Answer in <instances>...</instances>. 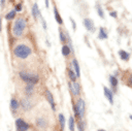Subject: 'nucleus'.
<instances>
[{"mask_svg":"<svg viewBox=\"0 0 132 131\" xmlns=\"http://www.w3.org/2000/svg\"><path fill=\"white\" fill-rule=\"evenodd\" d=\"M12 53H13L14 57L25 60L28 57H30V55L32 54V48L25 43H18L12 48Z\"/></svg>","mask_w":132,"mask_h":131,"instance_id":"nucleus-1","label":"nucleus"},{"mask_svg":"<svg viewBox=\"0 0 132 131\" xmlns=\"http://www.w3.org/2000/svg\"><path fill=\"white\" fill-rule=\"evenodd\" d=\"M26 26H27V22L24 18H18L15 19V21L13 22L12 24V27H11V32H12V35L14 37H21L26 29Z\"/></svg>","mask_w":132,"mask_h":131,"instance_id":"nucleus-2","label":"nucleus"},{"mask_svg":"<svg viewBox=\"0 0 132 131\" xmlns=\"http://www.w3.org/2000/svg\"><path fill=\"white\" fill-rule=\"evenodd\" d=\"M19 76L23 81H25L27 84L35 85V84H37L39 81V75L37 73L27 72V71H20L19 72Z\"/></svg>","mask_w":132,"mask_h":131,"instance_id":"nucleus-3","label":"nucleus"},{"mask_svg":"<svg viewBox=\"0 0 132 131\" xmlns=\"http://www.w3.org/2000/svg\"><path fill=\"white\" fill-rule=\"evenodd\" d=\"M15 124V129L16 131H28L30 128V125L22 118H18L14 122Z\"/></svg>","mask_w":132,"mask_h":131,"instance_id":"nucleus-4","label":"nucleus"},{"mask_svg":"<svg viewBox=\"0 0 132 131\" xmlns=\"http://www.w3.org/2000/svg\"><path fill=\"white\" fill-rule=\"evenodd\" d=\"M33 106H34L33 105V102H32V100L29 97H24L20 101V107H22V109L25 110V111L31 110L33 108Z\"/></svg>","mask_w":132,"mask_h":131,"instance_id":"nucleus-5","label":"nucleus"},{"mask_svg":"<svg viewBox=\"0 0 132 131\" xmlns=\"http://www.w3.org/2000/svg\"><path fill=\"white\" fill-rule=\"evenodd\" d=\"M35 125H36V127H38L39 129L45 130V129L48 127V121H47L46 118H44V117L41 116V117H38V118L35 119Z\"/></svg>","mask_w":132,"mask_h":131,"instance_id":"nucleus-6","label":"nucleus"},{"mask_svg":"<svg viewBox=\"0 0 132 131\" xmlns=\"http://www.w3.org/2000/svg\"><path fill=\"white\" fill-rule=\"evenodd\" d=\"M84 26H85V28L89 31V32H95V25H94V22L91 20V19H89V18H86V19H84Z\"/></svg>","mask_w":132,"mask_h":131,"instance_id":"nucleus-7","label":"nucleus"},{"mask_svg":"<svg viewBox=\"0 0 132 131\" xmlns=\"http://www.w3.org/2000/svg\"><path fill=\"white\" fill-rule=\"evenodd\" d=\"M45 97H46V99H47L52 109L55 111L56 110V103H55V100H54V96H53V94L51 93L50 90H45Z\"/></svg>","mask_w":132,"mask_h":131,"instance_id":"nucleus-8","label":"nucleus"},{"mask_svg":"<svg viewBox=\"0 0 132 131\" xmlns=\"http://www.w3.org/2000/svg\"><path fill=\"white\" fill-rule=\"evenodd\" d=\"M76 105H77V108L79 110L80 118H82L85 116V109H86V103H85L84 99L82 98H78V100L76 102Z\"/></svg>","mask_w":132,"mask_h":131,"instance_id":"nucleus-9","label":"nucleus"},{"mask_svg":"<svg viewBox=\"0 0 132 131\" xmlns=\"http://www.w3.org/2000/svg\"><path fill=\"white\" fill-rule=\"evenodd\" d=\"M103 92H104V95H105V97H106V99L108 100V102L110 103V104H113V94H112V92L110 91V89H108L107 87H103Z\"/></svg>","mask_w":132,"mask_h":131,"instance_id":"nucleus-10","label":"nucleus"},{"mask_svg":"<svg viewBox=\"0 0 132 131\" xmlns=\"http://www.w3.org/2000/svg\"><path fill=\"white\" fill-rule=\"evenodd\" d=\"M109 83H110V86L112 88V92L116 93L117 90H118V85H119V80L117 78V76L114 75H109Z\"/></svg>","mask_w":132,"mask_h":131,"instance_id":"nucleus-11","label":"nucleus"},{"mask_svg":"<svg viewBox=\"0 0 132 131\" xmlns=\"http://www.w3.org/2000/svg\"><path fill=\"white\" fill-rule=\"evenodd\" d=\"M9 106H10V109L12 110V112H15L20 108V101H18L15 98H11L10 102H9Z\"/></svg>","mask_w":132,"mask_h":131,"instance_id":"nucleus-12","label":"nucleus"},{"mask_svg":"<svg viewBox=\"0 0 132 131\" xmlns=\"http://www.w3.org/2000/svg\"><path fill=\"white\" fill-rule=\"evenodd\" d=\"M40 14L41 13H40V10H39V7H38L37 3H34L33 6H32V17H33V19L36 21L39 18Z\"/></svg>","mask_w":132,"mask_h":131,"instance_id":"nucleus-13","label":"nucleus"},{"mask_svg":"<svg viewBox=\"0 0 132 131\" xmlns=\"http://www.w3.org/2000/svg\"><path fill=\"white\" fill-rule=\"evenodd\" d=\"M72 65H73V68H74L73 71H74L76 77H79L80 76V68H79V64H78V62L75 58L72 60Z\"/></svg>","mask_w":132,"mask_h":131,"instance_id":"nucleus-14","label":"nucleus"},{"mask_svg":"<svg viewBox=\"0 0 132 131\" xmlns=\"http://www.w3.org/2000/svg\"><path fill=\"white\" fill-rule=\"evenodd\" d=\"M108 37V34L106 32V29L104 27H100L99 28V33H98V38L101 39H106Z\"/></svg>","mask_w":132,"mask_h":131,"instance_id":"nucleus-15","label":"nucleus"},{"mask_svg":"<svg viewBox=\"0 0 132 131\" xmlns=\"http://www.w3.org/2000/svg\"><path fill=\"white\" fill-rule=\"evenodd\" d=\"M54 17H55L56 22L59 25H63V20H62V18H61V15H60V13H59V11H58L56 6H54Z\"/></svg>","mask_w":132,"mask_h":131,"instance_id":"nucleus-16","label":"nucleus"},{"mask_svg":"<svg viewBox=\"0 0 132 131\" xmlns=\"http://www.w3.org/2000/svg\"><path fill=\"white\" fill-rule=\"evenodd\" d=\"M119 56H120L121 60H123V61H128L130 59V54L128 52L124 51V50H120L119 51Z\"/></svg>","mask_w":132,"mask_h":131,"instance_id":"nucleus-17","label":"nucleus"},{"mask_svg":"<svg viewBox=\"0 0 132 131\" xmlns=\"http://www.w3.org/2000/svg\"><path fill=\"white\" fill-rule=\"evenodd\" d=\"M24 91H25V94H26L27 96H31V95L34 93V85H32V84H27Z\"/></svg>","mask_w":132,"mask_h":131,"instance_id":"nucleus-18","label":"nucleus"},{"mask_svg":"<svg viewBox=\"0 0 132 131\" xmlns=\"http://www.w3.org/2000/svg\"><path fill=\"white\" fill-rule=\"evenodd\" d=\"M58 120H59L60 129H61V131H63L64 128H65V123H66V120H65L64 114H63V113H59V116H58Z\"/></svg>","mask_w":132,"mask_h":131,"instance_id":"nucleus-19","label":"nucleus"},{"mask_svg":"<svg viewBox=\"0 0 132 131\" xmlns=\"http://www.w3.org/2000/svg\"><path fill=\"white\" fill-rule=\"evenodd\" d=\"M72 87H73V96H79L80 94V86L77 81L72 83Z\"/></svg>","mask_w":132,"mask_h":131,"instance_id":"nucleus-20","label":"nucleus"},{"mask_svg":"<svg viewBox=\"0 0 132 131\" xmlns=\"http://www.w3.org/2000/svg\"><path fill=\"white\" fill-rule=\"evenodd\" d=\"M61 52H62V55H63L64 57H68V56L70 55V53H71V50H70V47H69L67 44H64V45L62 46Z\"/></svg>","mask_w":132,"mask_h":131,"instance_id":"nucleus-21","label":"nucleus"},{"mask_svg":"<svg viewBox=\"0 0 132 131\" xmlns=\"http://www.w3.org/2000/svg\"><path fill=\"white\" fill-rule=\"evenodd\" d=\"M67 72H68V76H69V78L71 79V81H72V83L76 81L77 77H76V75H75L74 71H73L71 68H68V69H67Z\"/></svg>","mask_w":132,"mask_h":131,"instance_id":"nucleus-22","label":"nucleus"},{"mask_svg":"<svg viewBox=\"0 0 132 131\" xmlns=\"http://www.w3.org/2000/svg\"><path fill=\"white\" fill-rule=\"evenodd\" d=\"M15 14H16V12L14 11V9H12V10H10V11H8V12L6 13L5 19H6L7 21H11V20H13V19L15 18Z\"/></svg>","mask_w":132,"mask_h":131,"instance_id":"nucleus-23","label":"nucleus"},{"mask_svg":"<svg viewBox=\"0 0 132 131\" xmlns=\"http://www.w3.org/2000/svg\"><path fill=\"white\" fill-rule=\"evenodd\" d=\"M68 126H69V130L70 131H74V126H75V120L73 117H70L69 118V121H68Z\"/></svg>","mask_w":132,"mask_h":131,"instance_id":"nucleus-24","label":"nucleus"},{"mask_svg":"<svg viewBox=\"0 0 132 131\" xmlns=\"http://www.w3.org/2000/svg\"><path fill=\"white\" fill-rule=\"evenodd\" d=\"M72 109H73V112H74L75 119H77V120H80L81 118H80V114H79V110H78V108H77V105H76V104H73V106H72Z\"/></svg>","mask_w":132,"mask_h":131,"instance_id":"nucleus-25","label":"nucleus"},{"mask_svg":"<svg viewBox=\"0 0 132 131\" xmlns=\"http://www.w3.org/2000/svg\"><path fill=\"white\" fill-rule=\"evenodd\" d=\"M59 38H60V41L61 42H66V36H65V33L63 32V30L59 29Z\"/></svg>","mask_w":132,"mask_h":131,"instance_id":"nucleus-26","label":"nucleus"},{"mask_svg":"<svg viewBox=\"0 0 132 131\" xmlns=\"http://www.w3.org/2000/svg\"><path fill=\"white\" fill-rule=\"evenodd\" d=\"M96 10H97L98 15H99L101 19H104V12H103V9L101 8L100 5H97V6H96Z\"/></svg>","mask_w":132,"mask_h":131,"instance_id":"nucleus-27","label":"nucleus"},{"mask_svg":"<svg viewBox=\"0 0 132 131\" xmlns=\"http://www.w3.org/2000/svg\"><path fill=\"white\" fill-rule=\"evenodd\" d=\"M77 129H78V131H84L85 130V124H84V122L81 121V120H78V122H77Z\"/></svg>","mask_w":132,"mask_h":131,"instance_id":"nucleus-28","label":"nucleus"},{"mask_svg":"<svg viewBox=\"0 0 132 131\" xmlns=\"http://www.w3.org/2000/svg\"><path fill=\"white\" fill-rule=\"evenodd\" d=\"M22 9H23V7H22V4H21V3L15 4V6H14V11H15V12H21Z\"/></svg>","mask_w":132,"mask_h":131,"instance_id":"nucleus-29","label":"nucleus"},{"mask_svg":"<svg viewBox=\"0 0 132 131\" xmlns=\"http://www.w3.org/2000/svg\"><path fill=\"white\" fill-rule=\"evenodd\" d=\"M39 18H40V20H41V23H42V27H43V29H46V22H45L44 18H43L41 14L39 15Z\"/></svg>","mask_w":132,"mask_h":131,"instance_id":"nucleus-30","label":"nucleus"},{"mask_svg":"<svg viewBox=\"0 0 132 131\" xmlns=\"http://www.w3.org/2000/svg\"><path fill=\"white\" fill-rule=\"evenodd\" d=\"M70 22H71V24H72L73 30H75V29H76V24H75V22H74V20H73L72 18H70Z\"/></svg>","mask_w":132,"mask_h":131,"instance_id":"nucleus-31","label":"nucleus"},{"mask_svg":"<svg viewBox=\"0 0 132 131\" xmlns=\"http://www.w3.org/2000/svg\"><path fill=\"white\" fill-rule=\"evenodd\" d=\"M112 18H117L118 17V14H117V11H110V13H109Z\"/></svg>","mask_w":132,"mask_h":131,"instance_id":"nucleus-32","label":"nucleus"},{"mask_svg":"<svg viewBox=\"0 0 132 131\" xmlns=\"http://www.w3.org/2000/svg\"><path fill=\"white\" fill-rule=\"evenodd\" d=\"M4 4H5V0H0V5H1V7H3Z\"/></svg>","mask_w":132,"mask_h":131,"instance_id":"nucleus-33","label":"nucleus"},{"mask_svg":"<svg viewBox=\"0 0 132 131\" xmlns=\"http://www.w3.org/2000/svg\"><path fill=\"white\" fill-rule=\"evenodd\" d=\"M44 1H45V7L48 8V6H50V4H48V0H44Z\"/></svg>","mask_w":132,"mask_h":131,"instance_id":"nucleus-34","label":"nucleus"},{"mask_svg":"<svg viewBox=\"0 0 132 131\" xmlns=\"http://www.w3.org/2000/svg\"><path fill=\"white\" fill-rule=\"evenodd\" d=\"M2 30V20H1V15H0V32Z\"/></svg>","mask_w":132,"mask_h":131,"instance_id":"nucleus-35","label":"nucleus"},{"mask_svg":"<svg viewBox=\"0 0 132 131\" xmlns=\"http://www.w3.org/2000/svg\"><path fill=\"white\" fill-rule=\"evenodd\" d=\"M129 118H130V119L132 120V114H130V116H129Z\"/></svg>","mask_w":132,"mask_h":131,"instance_id":"nucleus-36","label":"nucleus"},{"mask_svg":"<svg viewBox=\"0 0 132 131\" xmlns=\"http://www.w3.org/2000/svg\"><path fill=\"white\" fill-rule=\"evenodd\" d=\"M98 131H105V130H103V129H99Z\"/></svg>","mask_w":132,"mask_h":131,"instance_id":"nucleus-37","label":"nucleus"}]
</instances>
